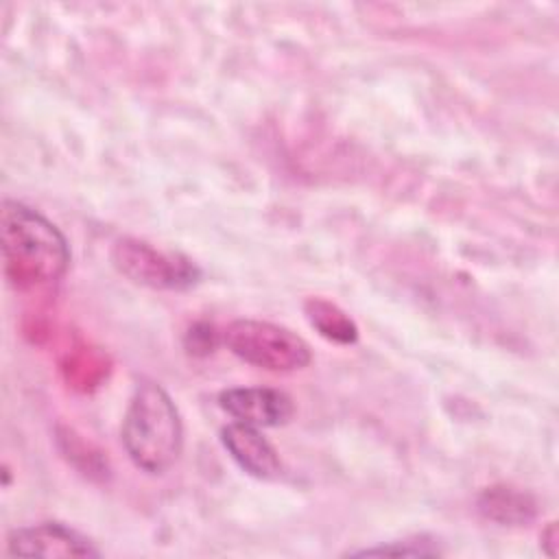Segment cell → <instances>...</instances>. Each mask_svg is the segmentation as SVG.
I'll return each mask as SVG.
<instances>
[{
    "label": "cell",
    "mask_w": 559,
    "mask_h": 559,
    "mask_svg": "<svg viewBox=\"0 0 559 559\" xmlns=\"http://www.w3.org/2000/svg\"><path fill=\"white\" fill-rule=\"evenodd\" d=\"M0 240L7 280L17 288L55 284L70 266L66 236L55 223L22 201H2Z\"/></svg>",
    "instance_id": "6da1fadb"
},
{
    "label": "cell",
    "mask_w": 559,
    "mask_h": 559,
    "mask_svg": "<svg viewBox=\"0 0 559 559\" xmlns=\"http://www.w3.org/2000/svg\"><path fill=\"white\" fill-rule=\"evenodd\" d=\"M120 435L124 452L138 469L164 474L177 463L183 448V424L164 386L153 380L138 382Z\"/></svg>",
    "instance_id": "7a4b0ae2"
},
{
    "label": "cell",
    "mask_w": 559,
    "mask_h": 559,
    "mask_svg": "<svg viewBox=\"0 0 559 559\" xmlns=\"http://www.w3.org/2000/svg\"><path fill=\"white\" fill-rule=\"evenodd\" d=\"M223 341L234 356L266 371L286 373L312 360L310 345L299 334L271 321L236 319L225 328Z\"/></svg>",
    "instance_id": "3957f363"
},
{
    "label": "cell",
    "mask_w": 559,
    "mask_h": 559,
    "mask_svg": "<svg viewBox=\"0 0 559 559\" xmlns=\"http://www.w3.org/2000/svg\"><path fill=\"white\" fill-rule=\"evenodd\" d=\"M114 266L135 284L159 290H186L201 277V269L177 251L153 247L146 240L120 238L111 247Z\"/></svg>",
    "instance_id": "277c9868"
},
{
    "label": "cell",
    "mask_w": 559,
    "mask_h": 559,
    "mask_svg": "<svg viewBox=\"0 0 559 559\" xmlns=\"http://www.w3.org/2000/svg\"><path fill=\"white\" fill-rule=\"evenodd\" d=\"M13 557H98L100 550L83 533L61 522H37L13 528L7 537Z\"/></svg>",
    "instance_id": "5b68a950"
},
{
    "label": "cell",
    "mask_w": 559,
    "mask_h": 559,
    "mask_svg": "<svg viewBox=\"0 0 559 559\" xmlns=\"http://www.w3.org/2000/svg\"><path fill=\"white\" fill-rule=\"evenodd\" d=\"M221 408L234 417V421L249 424L255 428H277L284 426L293 413V400L271 386H234L218 395Z\"/></svg>",
    "instance_id": "8992f818"
},
{
    "label": "cell",
    "mask_w": 559,
    "mask_h": 559,
    "mask_svg": "<svg viewBox=\"0 0 559 559\" xmlns=\"http://www.w3.org/2000/svg\"><path fill=\"white\" fill-rule=\"evenodd\" d=\"M221 443L242 472L260 480H271L280 476V454L271 445V441L260 432V428L231 421L221 430Z\"/></svg>",
    "instance_id": "52a82bcc"
},
{
    "label": "cell",
    "mask_w": 559,
    "mask_h": 559,
    "mask_svg": "<svg viewBox=\"0 0 559 559\" xmlns=\"http://www.w3.org/2000/svg\"><path fill=\"white\" fill-rule=\"evenodd\" d=\"M304 312L308 323L328 341L349 345L358 338V328L352 317L341 310L336 304L323 297H310L304 304Z\"/></svg>",
    "instance_id": "ba28073f"
},
{
    "label": "cell",
    "mask_w": 559,
    "mask_h": 559,
    "mask_svg": "<svg viewBox=\"0 0 559 559\" xmlns=\"http://www.w3.org/2000/svg\"><path fill=\"white\" fill-rule=\"evenodd\" d=\"M478 509L485 518L500 524H526L535 518V502L511 487H491L485 489L478 498Z\"/></svg>",
    "instance_id": "9c48e42d"
},
{
    "label": "cell",
    "mask_w": 559,
    "mask_h": 559,
    "mask_svg": "<svg viewBox=\"0 0 559 559\" xmlns=\"http://www.w3.org/2000/svg\"><path fill=\"white\" fill-rule=\"evenodd\" d=\"M352 555H408V557H428V555H441V548L428 539V537H411V539H397L389 544H380L373 548L354 550Z\"/></svg>",
    "instance_id": "30bf717a"
},
{
    "label": "cell",
    "mask_w": 559,
    "mask_h": 559,
    "mask_svg": "<svg viewBox=\"0 0 559 559\" xmlns=\"http://www.w3.org/2000/svg\"><path fill=\"white\" fill-rule=\"evenodd\" d=\"M214 345H216V332H214L212 325H207V323H197V325L190 328L186 347H188L192 354H207V352H212Z\"/></svg>",
    "instance_id": "8fae6325"
}]
</instances>
